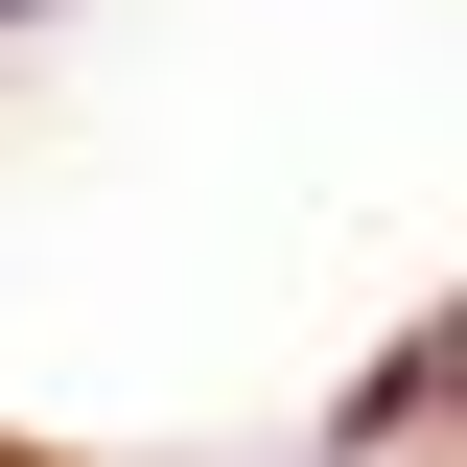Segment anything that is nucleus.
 <instances>
[{"label": "nucleus", "instance_id": "nucleus-1", "mask_svg": "<svg viewBox=\"0 0 467 467\" xmlns=\"http://www.w3.org/2000/svg\"><path fill=\"white\" fill-rule=\"evenodd\" d=\"M0 24H24V0H0Z\"/></svg>", "mask_w": 467, "mask_h": 467}]
</instances>
